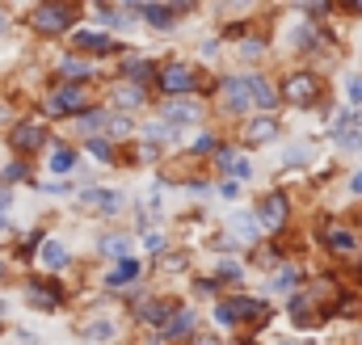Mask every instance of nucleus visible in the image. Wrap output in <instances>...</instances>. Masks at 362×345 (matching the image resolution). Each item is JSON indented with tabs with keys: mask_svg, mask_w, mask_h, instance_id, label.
I'll use <instances>...</instances> for the list:
<instances>
[{
	"mask_svg": "<svg viewBox=\"0 0 362 345\" xmlns=\"http://www.w3.org/2000/svg\"><path fill=\"white\" fill-rule=\"evenodd\" d=\"M321 97V80L312 72H295L283 80V101H295V105H312Z\"/></svg>",
	"mask_w": 362,
	"mask_h": 345,
	"instance_id": "nucleus-1",
	"label": "nucleus"
},
{
	"mask_svg": "<svg viewBox=\"0 0 362 345\" xmlns=\"http://www.w3.org/2000/svg\"><path fill=\"white\" fill-rule=\"evenodd\" d=\"M261 316H270V308L266 304H257V299H232V304H219L215 308V320L219 325H236V320H261Z\"/></svg>",
	"mask_w": 362,
	"mask_h": 345,
	"instance_id": "nucleus-2",
	"label": "nucleus"
},
{
	"mask_svg": "<svg viewBox=\"0 0 362 345\" xmlns=\"http://www.w3.org/2000/svg\"><path fill=\"white\" fill-rule=\"evenodd\" d=\"M30 21H34L38 34H63L72 25V8L67 4H42V8H34Z\"/></svg>",
	"mask_w": 362,
	"mask_h": 345,
	"instance_id": "nucleus-3",
	"label": "nucleus"
},
{
	"mask_svg": "<svg viewBox=\"0 0 362 345\" xmlns=\"http://www.w3.org/2000/svg\"><path fill=\"white\" fill-rule=\"evenodd\" d=\"M42 110H46L51 118H55V114H80V110H84V93L67 84V89H59V93H51V97L42 101Z\"/></svg>",
	"mask_w": 362,
	"mask_h": 345,
	"instance_id": "nucleus-4",
	"label": "nucleus"
},
{
	"mask_svg": "<svg viewBox=\"0 0 362 345\" xmlns=\"http://www.w3.org/2000/svg\"><path fill=\"white\" fill-rule=\"evenodd\" d=\"M287 223V198L283 194H270V198H261V207H257V228H266V232H278Z\"/></svg>",
	"mask_w": 362,
	"mask_h": 345,
	"instance_id": "nucleus-5",
	"label": "nucleus"
},
{
	"mask_svg": "<svg viewBox=\"0 0 362 345\" xmlns=\"http://www.w3.org/2000/svg\"><path fill=\"white\" fill-rule=\"evenodd\" d=\"M160 89H164V93H190V89H194V72H190L186 63H169V67L160 72Z\"/></svg>",
	"mask_w": 362,
	"mask_h": 345,
	"instance_id": "nucleus-6",
	"label": "nucleus"
},
{
	"mask_svg": "<svg viewBox=\"0 0 362 345\" xmlns=\"http://www.w3.org/2000/svg\"><path fill=\"white\" fill-rule=\"evenodd\" d=\"M224 105H228L232 114H240V110L249 105V76H236V80L224 84Z\"/></svg>",
	"mask_w": 362,
	"mask_h": 345,
	"instance_id": "nucleus-7",
	"label": "nucleus"
},
{
	"mask_svg": "<svg viewBox=\"0 0 362 345\" xmlns=\"http://www.w3.org/2000/svg\"><path fill=\"white\" fill-rule=\"evenodd\" d=\"M249 105H257V110H274V105H278L274 84H266L261 76H249Z\"/></svg>",
	"mask_w": 362,
	"mask_h": 345,
	"instance_id": "nucleus-8",
	"label": "nucleus"
},
{
	"mask_svg": "<svg viewBox=\"0 0 362 345\" xmlns=\"http://www.w3.org/2000/svg\"><path fill=\"white\" fill-rule=\"evenodd\" d=\"M169 122H177V126L198 122V101H169V105H164V126H169Z\"/></svg>",
	"mask_w": 362,
	"mask_h": 345,
	"instance_id": "nucleus-9",
	"label": "nucleus"
},
{
	"mask_svg": "<svg viewBox=\"0 0 362 345\" xmlns=\"http://www.w3.org/2000/svg\"><path fill=\"white\" fill-rule=\"evenodd\" d=\"M84 202L97 207L101 215H118V211H122V194H114V190H89Z\"/></svg>",
	"mask_w": 362,
	"mask_h": 345,
	"instance_id": "nucleus-10",
	"label": "nucleus"
},
{
	"mask_svg": "<svg viewBox=\"0 0 362 345\" xmlns=\"http://www.w3.org/2000/svg\"><path fill=\"white\" fill-rule=\"evenodd\" d=\"M190 329H194V312H186V308H181V312H173V316L160 325V337H164V341H173V337H186Z\"/></svg>",
	"mask_w": 362,
	"mask_h": 345,
	"instance_id": "nucleus-11",
	"label": "nucleus"
},
{
	"mask_svg": "<svg viewBox=\"0 0 362 345\" xmlns=\"http://www.w3.org/2000/svg\"><path fill=\"white\" fill-rule=\"evenodd\" d=\"M72 38H76L80 51H97V55L114 51V38H110V34H97V30H80V34H72Z\"/></svg>",
	"mask_w": 362,
	"mask_h": 345,
	"instance_id": "nucleus-12",
	"label": "nucleus"
},
{
	"mask_svg": "<svg viewBox=\"0 0 362 345\" xmlns=\"http://www.w3.org/2000/svg\"><path fill=\"white\" fill-rule=\"evenodd\" d=\"M13 148H17V152H34V148H42V126L21 122V126L13 131Z\"/></svg>",
	"mask_w": 362,
	"mask_h": 345,
	"instance_id": "nucleus-13",
	"label": "nucleus"
},
{
	"mask_svg": "<svg viewBox=\"0 0 362 345\" xmlns=\"http://www.w3.org/2000/svg\"><path fill=\"white\" fill-rule=\"evenodd\" d=\"M139 278V261L135 257H122L110 274H105V287H127V282H135Z\"/></svg>",
	"mask_w": 362,
	"mask_h": 345,
	"instance_id": "nucleus-14",
	"label": "nucleus"
},
{
	"mask_svg": "<svg viewBox=\"0 0 362 345\" xmlns=\"http://www.w3.org/2000/svg\"><path fill=\"white\" fill-rule=\"evenodd\" d=\"M274 135H278V122H274V118H257V122L245 126V139H249V143H270Z\"/></svg>",
	"mask_w": 362,
	"mask_h": 345,
	"instance_id": "nucleus-15",
	"label": "nucleus"
},
{
	"mask_svg": "<svg viewBox=\"0 0 362 345\" xmlns=\"http://www.w3.org/2000/svg\"><path fill=\"white\" fill-rule=\"evenodd\" d=\"M25 295H30V304H34V308H42V312H51V308L59 304V291H55V287H42V282H30V291H25Z\"/></svg>",
	"mask_w": 362,
	"mask_h": 345,
	"instance_id": "nucleus-16",
	"label": "nucleus"
},
{
	"mask_svg": "<svg viewBox=\"0 0 362 345\" xmlns=\"http://www.w3.org/2000/svg\"><path fill=\"white\" fill-rule=\"evenodd\" d=\"M169 316H173V304H160V299L139 304V320H148V325H164Z\"/></svg>",
	"mask_w": 362,
	"mask_h": 345,
	"instance_id": "nucleus-17",
	"label": "nucleus"
},
{
	"mask_svg": "<svg viewBox=\"0 0 362 345\" xmlns=\"http://www.w3.org/2000/svg\"><path fill=\"white\" fill-rule=\"evenodd\" d=\"M42 266H46V270H63V266H67V249H63L59 240H46V245H42Z\"/></svg>",
	"mask_w": 362,
	"mask_h": 345,
	"instance_id": "nucleus-18",
	"label": "nucleus"
},
{
	"mask_svg": "<svg viewBox=\"0 0 362 345\" xmlns=\"http://www.w3.org/2000/svg\"><path fill=\"white\" fill-rule=\"evenodd\" d=\"M291 320H295V325H316V320H321V316L312 312V299H308V295H295V299H291Z\"/></svg>",
	"mask_w": 362,
	"mask_h": 345,
	"instance_id": "nucleus-19",
	"label": "nucleus"
},
{
	"mask_svg": "<svg viewBox=\"0 0 362 345\" xmlns=\"http://www.w3.org/2000/svg\"><path fill=\"white\" fill-rule=\"evenodd\" d=\"M114 101H118L122 110H135V105L143 101V93H139L135 84H118V89H114Z\"/></svg>",
	"mask_w": 362,
	"mask_h": 345,
	"instance_id": "nucleus-20",
	"label": "nucleus"
},
{
	"mask_svg": "<svg viewBox=\"0 0 362 345\" xmlns=\"http://www.w3.org/2000/svg\"><path fill=\"white\" fill-rule=\"evenodd\" d=\"M139 13H143V17H148L152 25H173V8H160V4H143Z\"/></svg>",
	"mask_w": 362,
	"mask_h": 345,
	"instance_id": "nucleus-21",
	"label": "nucleus"
},
{
	"mask_svg": "<svg viewBox=\"0 0 362 345\" xmlns=\"http://www.w3.org/2000/svg\"><path fill=\"white\" fill-rule=\"evenodd\" d=\"M232 228L240 232V240H257V219L253 215H232Z\"/></svg>",
	"mask_w": 362,
	"mask_h": 345,
	"instance_id": "nucleus-22",
	"label": "nucleus"
},
{
	"mask_svg": "<svg viewBox=\"0 0 362 345\" xmlns=\"http://www.w3.org/2000/svg\"><path fill=\"white\" fill-rule=\"evenodd\" d=\"M122 72H127V80H148V76H152V63H148V59H127Z\"/></svg>",
	"mask_w": 362,
	"mask_h": 345,
	"instance_id": "nucleus-23",
	"label": "nucleus"
},
{
	"mask_svg": "<svg viewBox=\"0 0 362 345\" xmlns=\"http://www.w3.org/2000/svg\"><path fill=\"white\" fill-rule=\"evenodd\" d=\"M72 164H76V156H72L67 148H55V156H51V173H72Z\"/></svg>",
	"mask_w": 362,
	"mask_h": 345,
	"instance_id": "nucleus-24",
	"label": "nucleus"
},
{
	"mask_svg": "<svg viewBox=\"0 0 362 345\" xmlns=\"http://www.w3.org/2000/svg\"><path fill=\"white\" fill-rule=\"evenodd\" d=\"M329 245H333L337 253H350V249H354V236H350L346 228H329Z\"/></svg>",
	"mask_w": 362,
	"mask_h": 345,
	"instance_id": "nucleus-25",
	"label": "nucleus"
},
{
	"mask_svg": "<svg viewBox=\"0 0 362 345\" xmlns=\"http://www.w3.org/2000/svg\"><path fill=\"white\" fill-rule=\"evenodd\" d=\"M59 72H63V76H67V80H84V76H89V72H93V67H84V63H80V59H63V63H59Z\"/></svg>",
	"mask_w": 362,
	"mask_h": 345,
	"instance_id": "nucleus-26",
	"label": "nucleus"
},
{
	"mask_svg": "<svg viewBox=\"0 0 362 345\" xmlns=\"http://www.w3.org/2000/svg\"><path fill=\"white\" fill-rule=\"evenodd\" d=\"M127 249H131L127 236H110V240H101V253H110V257H122Z\"/></svg>",
	"mask_w": 362,
	"mask_h": 345,
	"instance_id": "nucleus-27",
	"label": "nucleus"
},
{
	"mask_svg": "<svg viewBox=\"0 0 362 345\" xmlns=\"http://www.w3.org/2000/svg\"><path fill=\"white\" fill-rule=\"evenodd\" d=\"M337 143H342L346 152H354V148H362V131H358V126H350V131H342V135H337Z\"/></svg>",
	"mask_w": 362,
	"mask_h": 345,
	"instance_id": "nucleus-28",
	"label": "nucleus"
},
{
	"mask_svg": "<svg viewBox=\"0 0 362 345\" xmlns=\"http://www.w3.org/2000/svg\"><path fill=\"white\" fill-rule=\"evenodd\" d=\"M215 274H219L224 282H236V278H240V266H236V261H219V266H215Z\"/></svg>",
	"mask_w": 362,
	"mask_h": 345,
	"instance_id": "nucleus-29",
	"label": "nucleus"
},
{
	"mask_svg": "<svg viewBox=\"0 0 362 345\" xmlns=\"http://www.w3.org/2000/svg\"><path fill=\"white\" fill-rule=\"evenodd\" d=\"M228 173H232V177H236V181H245V177H249V173H253V169H249V160H245V156H236V160H232V164H228Z\"/></svg>",
	"mask_w": 362,
	"mask_h": 345,
	"instance_id": "nucleus-30",
	"label": "nucleus"
},
{
	"mask_svg": "<svg viewBox=\"0 0 362 345\" xmlns=\"http://www.w3.org/2000/svg\"><path fill=\"white\" fill-rule=\"evenodd\" d=\"M110 333H114V325H110V320H97V325L89 329V337H93V341H105Z\"/></svg>",
	"mask_w": 362,
	"mask_h": 345,
	"instance_id": "nucleus-31",
	"label": "nucleus"
},
{
	"mask_svg": "<svg viewBox=\"0 0 362 345\" xmlns=\"http://www.w3.org/2000/svg\"><path fill=\"white\" fill-rule=\"evenodd\" d=\"M350 126H354V114H350V110L333 118V135H342V131H350Z\"/></svg>",
	"mask_w": 362,
	"mask_h": 345,
	"instance_id": "nucleus-32",
	"label": "nucleus"
},
{
	"mask_svg": "<svg viewBox=\"0 0 362 345\" xmlns=\"http://www.w3.org/2000/svg\"><path fill=\"white\" fill-rule=\"evenodd\" d=\"M110 135H114V139L131 135V122H127V118H110Z\"/></svg>",
	"mask_w": 362,
	"mask_h": 345,
	"instance_id": "nucleus-33",
	"label": "nucleus"
},
{
	"mask_svg": "<svg viewBox=\"0 0 362 345\" xmlns=\"http://www.w3.org/2000/svg\"><path fill=\"white\" fill-rule=\"evenodd\" d=\"M89 152H93L97 160H110V143H105V139H89Z\"/></svg>",
	"mask_w": 362,
	"mask_h": 345,
	"instance_id": "nucleus-34",
	"label": "nucleus"
},
{
	"mask_svg": "<svg viewBox=\"0 0 362 345\" xmlns=\"http://www.w3.org/2000/svg\"><path fill=\"white\" fill-rule=\"evenodd\" d=\"M190 148H194V152H215V139H211V135H194Z\"/></svg>",
	"mask_w": 362,
	"mask_h": 345,
	"instance_id": "nucleus-35",
	"label": "nucleus"
},
{
	"mask_svg": "<svg viewBox=\"0 0 362 345\" xmlns=\"http://www.w3.org/2000/svg\"><path fill=\"white\" fill-rule=\"evenodd\" d=\"M350 101L362 105V76H350Z\"/></svg>",
	"mask_w": 362,
	"mask_h": 345,
	"instance_id": "nucleus-36",
	"label": "nucleus"
},
{
	"mask_svg": "<svg viewBox=\"0 0 362 345\" xmlns=\"http://www.w3.org/2000/svg\"><path fill=\"white\" fill-rule=\"evenodd\" d=\"M21 177H25V164H8L4 169V181H21Z\"/></svg>",
	"mask_w": 362,
	"mask_h": 345,
	"instance_id": "nucleus-37",
	"label": "nucleus"
},
{
	"mask_svg": "<svg viewBox=\"0 0 362 345\" xmlns=\"http://www.w3.org/2000/svg\"><path fill=\"white\" fill-rule=\"evenodd\" d=\"M143 245H148L152 253H160V249H164V236H156V232H148V236H143Z\"/></svg>",
	"mask_w": 362,
	"mask_h": 345,
	"instance_id": "nucleus-38",
	"label": "nucleus"
},
{
	"mask_svg": "<svg viewBox=\"0 0 362 345\" xmlns=\"http://www.w3.org/2000/svg\"><path fill=\"white\" fill-rule=\"evenodd\" d=\"M164 135H169V126H164V122H152V126H148V139H164Z\"/></svg>",
	"mask_w": 362,
	"mask_h": 345,
	"instance_id": "nucleus-39",
	"label": "nucleus"
},
{
	"mask_svg": "<svg viewBox=\"0 0 362 345\" xmlns=\"http://www.w3.org/2000/svg\"><path fill=\"white\" fill-rule=\"evenodd\" d=\"M291 282H295V270H283V274L274 278V287H291Z\"/></svg>",
	"mask_w": 362,
	"mask_h": 345,
	"instance_id": "nucleus-40",
	"label": "nucleus"
},
{
	"mask_svg": "<svg viewBox=\"0 0 362 345\" xmlns=\"http://www.w3.org/2000/svg\"><path fill=\"white\" fill-rule=\"evenodd\" d=\"M350 190H354V194H362V169L354 173V181H350Z\"/></svg>",
	"mask_w": 362,
	"mask_h": 345,
	"instance_id": "nucleus-41",
	"label": "nucleus"
},
{
	"mask_svg": "<svg viewBox=\"0 0 362 345\" xmlns=\"http://www.w3.org/2000/svg\"><path fill=\"white\" fill-rule=\"evenodd\" d=\"M198 345H215V341H198Z\"/></svg>",
	"mask_w": 362,
	"mask_h": 345,
	"instance_id": "nucleus-42",
	"label": "nucleus"
},
{
	"mask_svg": "<svg viewBox=\"0 0 362 345\" xmlns=\"http://www.w3.org/2000/svg\"><path fill=\"white\" fill-rule=\"evenodd\" d=\"M0 278H4V266H0Z\"/></svg>",
	"mask_w": 362,
	"mask_h": 345,
	"instance_id": "nucleus-43",
	"label": "nucleus"
},
{
	"mask_svg": "<svg viewBox=\"0 0 362 345\" xmlns=\"http://www.w3.org/2000/svg\"><path fill=\"white\" fill-rule=\"evenodd\" d=\"M0 25H4V17H0Z\"/></svg>",
	"mask_w": 362,
	"mask_h": 345,
	"instance_id": "nucleus-44",
	"label": "nucleus"
}]
</instances>
